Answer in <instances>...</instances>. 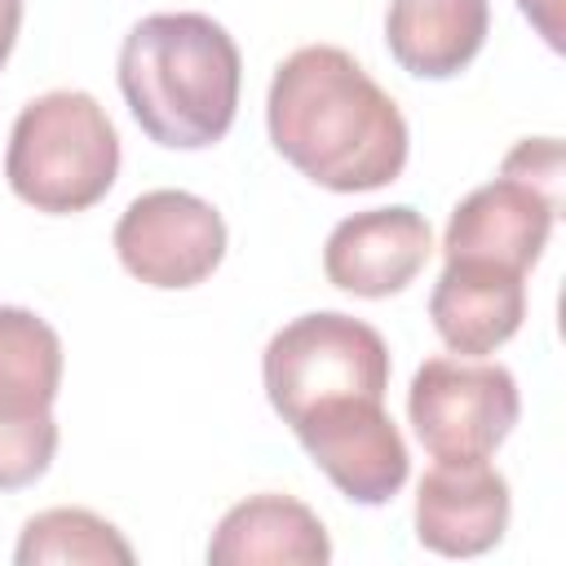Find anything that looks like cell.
<instances>
[{
    "label": "cell",
    "instance_id": "7c38bea8",
    "mask_svg": "<svg viewBox=\"0 0 566 566\" xmlns=\"http://www.w3.org/2000/svg\"><path fill=\"white\" fill-rule=\"evenodd\" d=\"M429 318L451 354H495L526 318V274L495 261H447L429 296Z\"/></svg>",
    "mask_w": 566,
    "mask_h": 566
},
{
    "label": "cell",
    "instance_id": "6da1fadb",
    "mask_svg": "<svg viewBox=\"0 0 566 566\" xmlns=\"http://www.w3.org/2000/svg\"><path fill=\"white\" fill-rule=\"evenodd\" d=\"M265 128L301 177L336 195L398 181L411 150L398 102L336 44H305L274 66Z\"/></svg>",
    "mask_w": 566,
    "mask_h": 566
},
{
    "label": "cell",
    "instance_id": "30bf717a",
    "mask_svg": "<svg viewBox=\"0 0 566 566\" xmlns=\"http://www.w3.org/2000/svg\"><path fill=\"white\" fill-rule=\"evenodd\" d=\"M429 252H433V230L416 208L407 203L367 208L332 226L323 248V274L332 287L349 296L380 301L416 283Z\"/></svg>",
    "mask_w": 566,
    "mask_h": 566
},
{
    "label": "cell",
    "instance_id": "8fae6325",
    "mask_svg": "<svg viewBox=\"0 0 566 566\" xmlns=\"http://www.w3.org/2000/svg\"><path fill=\"white\" fill-rule=\"evenodd\" d=\"M509 513V482L486 460H438L416 486V539L438 557L491 553Z\"/></svg>",
    "mask_w": 566,
    "mask_h": 566
},
{
    "label": "cell",
    "instance_id": "e0dca14e",
    "mask_svg": "<svg viewBox=\"0 0 566 566\" xmlns=\"http://www.w3.org/2000/svg\"><path fill=\"white\" fill-rule=\"evenodd\" d=\"M517 9H522V18L544 35V44L553 49V53H562L566 49V0H517Z\"/></svg>",
    "mask_w": 566,
    "mask_h": 566
},
{
    "label": "cell",
    "instance_id": "277c9868",
    "mask_svg": "<svg viewBox=\"0 0 566 566\" xmlns=\"http://www.w3.org/2000/svg\"><path fill=\"white\" fill-rule=\"evenodd\" d=\"M261 380L270 407L292 424L305 407L340 394L385 398L389 345L385 336L340 310H314L279 327L261 354Z\"/></svg>",
    "mask_w": 566,
    "mask_h": 566
},
{
    "label": "cell",
    "instance_id": "52a82bcc",
    "mask_svg": "<svg viewBox=\"0 0 566 566\" xmlns=\"http://www.w3.org/2000/svg\"><path fill=\"white\" fill-rule=\"evenodd\" d=\"M305 455L332 478V486L354 504H389L411 473L407 442L385 411V398L340 394L305 407L292 420Z\"/></svg>",
    "mask_w": 566,
    "mask_h": 566
},
{
    "label": "cell",
    "instance_id": "5bb4252c",
    "mask_svg": "<svg viewBox=\"0 0 566 566\" xmlns=\"http://www.w3.org/2000/svg\"><path fill=\"white\" fill-rule=\"evenodd\" d=\"M491 35V0H389V57L416 80L460 75Z\"/></svg>",
    "mask_w": 566,
    "mask_h": 566
},
{
    "label": "cell",
    "instance_id": "3957f363",
    "mask_svg": "<svg viewBox=\"0 0 566 566\" xmlns=\"http://www.w3.org/2000/svg\"><path fill=\"white\" fill-rule=\"evenodd\" d=\"M4 177L22 203L49 217L102 203L119 177V137L111 115L84 88L31 97L13 119Z\"/></svg>",
    "mask_w": 566,
    "mask_h": 566
},
{
    "label": "cell",
    "instance_id": "ba28073f",
    "mask_svg": "<svg viewBox=\"0 0 566 566\" xmlns=\"http://www.w3.org/2000/svg\"><path fill=\"white\" fill-rule=\"evenodd\" d=\"M115 256L146 287H195L226 256V221L190 190H146L115 221Z\"/></svg>",
    "mask_w": 566,
    "mask_h": 566
},
{
    "label": "cell",
    "instance_id": "9a60e30c",
    "mask_svg": "<svg viewBox=\"0 0 566 566\" xmlns=\"http://www.w3.org/2000/svg\"><path fill=\"white\" fill-rule=\"evenodd\" d=\"M13 562L18 566H44V562H88V566L119 562V566H128L133 544L119 535V526H111L93 509H44V513L27 517Z\"/></svg>",
    "mask_w": 566,
    "mask_h": 566
},
{
    "label": "cell",
    "instance_id": "8992f818",
    "mask_svg": "<svg viewBox=\"0 0 566 566\" xmlns=\"http://www.w3.org/2000/svg\"><path fill=\"white\" fill-rule=\"evenodd\" d=\"M517 416L513 371L486 358H424L407 389V420L433 460H491Z\"/></svg>",
    "mask_w": 566,
    "mask_h": 566
},
{
    "label": "cell",
    "instance_id": "4fadbf2b",
    "mask_svg": "<svg viewBox=\"0 0 566 566\" xmlns=\"http://www.w3.org/2000/svg\"><path fill=\"white\" fill-rule=\"evenodd\" d=\"M208 562L212 566H323L332 562V539L323 517L292 500V495H248L226 517L217 522L208 539Z\"/></svg>",
    "mask_w": 566,
    "mask_h": 566
},
{
    "label": "cell",
    "instance_id": "ac0fdd59",
    "mask_svg": "<svg viewBox=\"0 0 566 566\" xmlns=\"http://www.w3.org/2000/svg\"><path fill=\"white\" fill-rule=\"evenodd\" d=\"M18 31H22V0H0V66L18 44Z\"/></svg>",
    "mask_w": 566,
    "mask_h": 566
},
{
    "label": "cell",
    "instance_id": "7a4b0ae2",
    "mask_svg": "<svg viewBox=\"0 0 566 566\" xmlns=\"http://www.w3.org/2000/svg\"><path fill=\"white\" fill-rule=\"evenodd\" d=\"M239 84V44L208 13H150L119 44V93L155 146H217L234 124Z\"/></svg>",
    "mask_w": 566,
    "mask_h": 566
},
{
    "label": "cell",
    "instance_id": "9c48e42d",
    "mask_svg": "<svg viewBox=\"0 0 566 566\" xmlns=\"http://www.w3.org/2000/svg\"><path fill=\"white\" fill-rule=\"evenodd\" d=\"M562 212V199L535 190L517 177H495L478 190H469L442 234L447 261H495L517 274H526L553 234V221Z\"/></svg>",
    "mask_w": 566,
    "mask_h": 566
},
{
    "label": "cell",
    "instance_id": "2e32d148",
    "mask_svg": "<svg viewBox=\"0 0 566 566\" xmlns=\"http://www.w3.org/2000/svg\"><path fill=\"white\" fill-rule=\"evenodd\" d=\"M504 177H517V181H531L535 190L562 199V142L557 137H522L504 164H500Z\"/></svg>",
    "mask_w": 566,
    "mask_h": 566
},
{
    "label": "cell",
    "instance_id": "5b68a950",
    "mask_svg": "<svg viewBox=\"0 0 566 566\" xmlns=\"http://www.w3.org/2000/svg\"><path fill=\"white\" fill-rule=\"evenodd\" d=\"M62 336L22 305H0V491L35 486L57 455L53 402Z\"/></svg>",
    "mask_w": 566,
    "mask_h": 566
}]
</instances>
